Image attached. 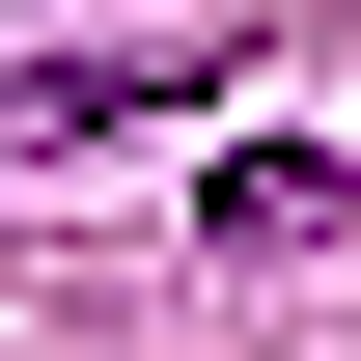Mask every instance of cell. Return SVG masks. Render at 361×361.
Instances as JSON below:
<instances>
[{"label":"cell","instance_id":"cell-1","mask_svg":"<svg viewBox=\"0 0 361 361\" xmlns=\"http://www.w3.org/2000/svg\"><path fill=\"white\" fill-rule=\"evenodd\" d=\"M334 223H361L334 139H250V167H223V250H334Z\"/></svg>","mask_w":361,"mask_h":361}]
</instances>
